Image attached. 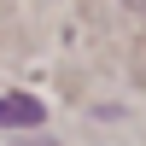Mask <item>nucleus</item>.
<instances>
[{
    "mask_svg": "<svg viewBox=\"0 0 146 146\" xmlns=\"http://www.w3.org/2000/svg\"><path fill=\"white\" fill-rule=\"evenodd\" d=\"M135 6H146V0H135Z\"/></svg>",
    "mask_w": 146,
    "mask_h": 146,
    "instance_id": "obj_2",
    "label": "nucleus"
},
{
    "mask_svg": "<svg viewBox=\"0 0 146 146\" xmlns=\"http://www.w3.org/2000/svg\"><path fill=\"white\" fill-rule=\"evenodd\" d=\"M41 100L35 94H0V129H35L41 123Z\"/></svg>",
    "mask_w": 146,
    "mask_h": 146,
    "instance_id": "obj_1",
    "label": "nucleus"
}]
</instances>
